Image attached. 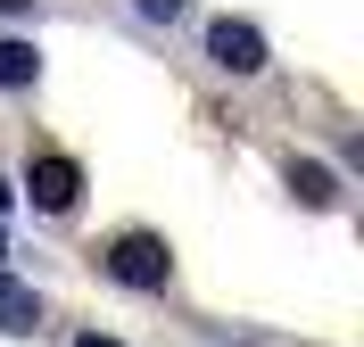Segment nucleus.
<instances>
[{
  "mask_svg": "<svg viewBox=\"0 0 364 347\" xmlns=\"http://www.w3.org/2000/svg\"><path fill=\"white\" fill-rule=\"evenodd\" d=\"M133 17H149V25H174V17H191V0H133Z\"/></svg>",
  "mask_w": 364,
  "mask_h": 347,
  "instance_id": "nucleus-7",
  "label": "nucleus"
},
{
  "mask_svg": "<svg viewBox=\"0 0 364 347\" xmlns=\"http://www.w3.org/2000/svg\"><path fill=\"white\" fill-rule=\"evenodd\" d=\"M0 17H33V0H0Z\"/></svg>",
  "mask_w": 364,
  "mask_h": 347,
  "instance_id": "nucleus-9",
  "label": "nucleus"
},
{
  "mask_svg": "<svg viewBox=\"0 0 364 347\" xmlns=\"http://www.w3.org/2000/svg\"><path fill=\"white\" fill-rule=\"evenodd\" d=\"M0 331H9V339H33V331H42V298H33L25 281H9V273H0Z\"/></svg>",
  "mask_w": 364,
  "mask_h": 347,
  "instance_id": "nucleus-5",
  "label": "nucleus"
},
{
  "mask_svg": "<svg viewBox=\"0 0 364 347\" xmlns=\"http://www.w3.org/2000/svg\"><path fill=\"white\" fill-rule=\"evenodd\" d=\"M25 199H33V215H75V199H83V165L58 158V149H42V158L25 165Z\"/></svg>",
  "mask_w": 364,
  "mask_h": 347,
  "instance_id": "nucleus-3",
  "label": "nucleus"
},
{
  "mask_svg": "<svg viewBox=\"0 0 364 347\" xmlns=\"http://www.w3.org/2000/svg\"><path fill=\"white\" fill-rule=\"evenodd\" d=\"M100 273H108L116 290H166V281H174V256H166L158 231H116L108 256H100Z\"/></svg>",
  "mask_w": 364,
  "mask_h": 347,
  "instance_id": "nucleus-1",
  "label": "nucleus"
},
{
  "mask_svg": "<svg viewBox=\"0 0 364 347\" xmlns=\"http://www.w3.org/2000/svg\"><path fill=\"white\" fill-rule=\"evenodd\" d=\"M9 207H17V182H0V215H9Z\"/></svg>",
  "mask_w": 364,
  "mask_h": 347,
  "instance_id": "nucleus-10",
  "label": "nucleus"
},
{
  "mask_svg": "<svg viewBox=\"0 0 364 347\" xmlns=\"http://www.w3.org/2000/svg\"><path fill=\"white\" fill-rule=\"evenodd\" d=\"M42 83V50L25 33H0V92H33Z\"/></svg>",
  "mask_w": 364,
  "mask_h": 347,
  "instance_id": "nucleus-4",
  "label": "nucleus"
},
{
  "mask_svg": "<svg viewBox=\"0 0 364 347\" xmlns=\"http://www.w3.org/2000/svg\"><path fill=\"white\" fill-rule=\"evenodd\" d=\"M290 199L298 207H340V174L315 158H290Z\"/></svg>",
  "mask_w": 364,
  "mask_h": 347,
  "instance_id": "nucleus-6",
  "label": "nucleus"
},
{
  "mask_svg": "<svg viewBox=\"0 0 364 347\" xmlns=\"http://www.w3.org/2000/svg\"><path fill=\"white\" fill-rule=\"evenodd\" d=\"M207 67L232 75V83H249V75L273 67V50H265V33H257L249 17H215V25H207Z\"/></svg>",
  "mask_w": 364,
  "mask_h": 347,
  "instance_id": "nucleus-2",
  "label": "nucleus"
},
{
  "mask_svg": "<svg viewBox=\"0 0 364 347\" xmlns=\"http://www.w3.org/2000/svg\"><path fill=\"white\" fill-rule=\"evenodd\" d=\"M0 273H9V231H0Z\"/></svg>",
  "mask_w": 364,
  "mask_h": 347,
  "instance_id": "nucleus-11",
  "label": "nucleus"
},
{
  "mask_svg": "<svg viewBox=\"0 0 364 347\" xmlns=\"http://www.w3.org/2000/svg\"><path fill=\"white\" fill-rule=\"evenodd\" d=\"M67 347H124V339H108V331H75Z\"/></svg>",
  "mask_w": 364,
  "mask_h": 347,
  "instance_id": "nucleus-8",
  "label": "nucleus"
}]
</instances>
